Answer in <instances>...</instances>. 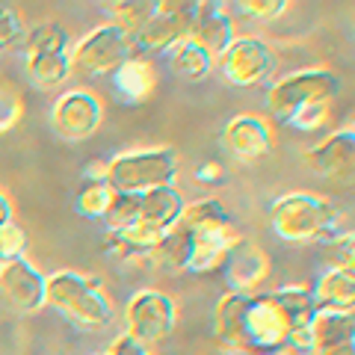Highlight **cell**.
<instances>
[{"mask_svg": "<svg viewBox=\"0 0 355 355\" xmlns=\"http://www.w3.org/2000/svg\"><path fill=\"white\" fill-rule=\"evenodd\" d=\"M216 343L225 355H272L291 349V323L272 293H225L214 311Z\"/></svg>", "mask_w": 355, "mask_h": 355, "instance_id": "obj_1", "label": "cell"}, {"mask_svg": "<svg viewBox=\"0 0 355 355\" xmlns=\"http://www.w3.org/2000/svg\"><path fill=\"white\" fill-rule=\"evenodd\" d=\"M343 222L347 216L326 196L314 193H284L270 207V225L287 243H329L349 231Z\"/></svg>", "mask_w": 355, "mask_h": 355, "instance_id": "obj_2", "label": "cell"}, {"mask_svg": "<svg viewBox=\"0 0 355 355\" xmlns=\"http://www.w3.org/2000/svg\"><path fill=\"white\" fill-rule=\"evenodd\" d=\"M44 305L60 311L77 329H104L113 323V302L101 282L74 270L44 275Z\"/></svg>", "mask_w": 355, "mask_h": 355, "instance_id": "obj_3", "label": "cell"}, {"mask_svg": "<svg viewBox=\"0 0 355 355\" xmlns=\"http://www.w3.org/2000/svg\"><path fill=\"white\" fill-rule=\"evenodd\" d=\"M181 160L175 148H142V151H121L107 163L104 178L116 193L139 196L157 187H172Z\"/></svg>", "mask_w": 355, "mask_h": 355, "instance_id": "obj_4", "label": "cell"}, {"mask_svg": "<svg viewBox=\"0 0 355 355\" xmlns=\"http://www.w3.org/2000/svg\"><path fill=\"white\" fill-rule=\"evenodd\" d=\"M340 95V77L329 69H302L282 77L279 83L270 86L266 92V110L272 119L291 121L299 110L317 101L331 104V98Z\"/></svg>", "mask_w": 355, "mask_h": 355, "instance_id": "obj_5", "label": "cell"}, {"mask_svg": "<svg viewBox=\"0 0 355 355\" xmlns=\"http://www.w3.org/2000/svg\"><path fill=\"white\" fill-rule=\"evenodd\" d=\"M178 326V305L169 293L142 287L130 296L125 308V335L142 343L146 349L157 347Z\"/></svg>", "mask_w": 355, "mask_h": 355, "instance_id": "obj_6", "label": "cell"}, {"mask_svg": "<svg viewBox=\"0 0 355 355\" xmlns=\"http://www.w3.org/2000/svg\"><path fill=\"white\" fill-rule=\"evenodd\" d=\"M133 48L137 44L107 21V24L89 30L83 39L74 42V48L69 51L71 71L83 77H107L133 57Z\"/></svg>", "mask_w": 355, "mask_h": 355, "instance_id": "obj_7", "label": "cell"}, {"mask_svg": "<svg viewBox=\"0 0 355 355\" xmlns=\"http://www.w3.org/2000/svg\"><path fill=\"white\" fill-rule=\"evenodd\" d=\"M216 65H219L222 80L228 86L252 89V86L266 83L275 74L279 57H275L266 42L252 39V36H237L216 57Z\"/></svg>", "mask_w": 355, "mask_h": 355, "instance_id": "obj_8", "label": "cell"}, {"mask_svg": "<svg viewBox=\"0 0 355 355\" xmlns=\"http://www.w3.org/2000/svg\"><path fill=\"white\" fill-rule=\"evenodd\" d=\"M104 107L101 98L89 89H69L51 107V128L60 139L83 142L101 128Z\"/></svg>", "mask_w": 355, "mask_h": 355, "instance_id": "obj_9", "label": "cell"}, {"mask_svg": "<svg viewBox=\"0 0 355 355\" xmlns=\"http://www.w3.org/2000/svg\"><path fill=\"white\" fill-rule=\"evenodd\" d=\"M196 6L198 3H190V0H157V9H154L146 30L137 36V44L146 51L166 53L172 44L190 39Z\"/></svg>", "mask_w": 355, "mask_h": 355, "instance_id": "obj_10", "label": "cell"}, {"mask_svg": "<svg viewBox=\"0 0 355 355\" xmlns=\"http://www.w3.org/2000/svg\"><path fill=\"white\" fill-rule=\"evenodd\" d=\"M222 146L237 163H258L275 148L272 125L263 116L243 113L234 116L222 130Z\"/></svg>", "mask_w": 355, "mask_h": 355, "instance_id": "obj_11", "label": "cell"}, {"mask_svg": "<svg viewBox=\"0 0 355 355\" xmlns=\"http://www.w3.org/2000/svg\"><path fill=\"white\" fill-rule=\"evenodd\" d=\"M0 296L21 314L44 308V272L27 258L0 263Z\"/></svg>", "mask_w": 355, "mask_h": 355, "instance_id": "obj_12", "label": "cell"}, {"mask_svg": "<svg viewBox=\"0 0 355 355\" xmlns=\"http://www.w3.org/2000/svg\"><path fill=\"white\" fill-rule=\"evenodd\" d=\"M305 163L314 169L320 178L329 181H352L355 169V133L352 128H340L329 133L305 151Z\"/></svg>", "mask_w": 355, "mask_h": 355, "instance_id": "obj_13", "label": "cell"}, {"mask_svg": "<svg viewBox=\"0 0 355 355\" xmlns=\"http://www.w3.org/2000/svg\"><path fill=\"white\" fill-rule=\"evenodd\" d=\"M266 275H270L266 252L258 243L243 237L225 258V279L231 293H258V287L266 282Z\"/></svg>", "mask_w": 355, "mask_h": 355, "instance_id": "obj_14", "label": "cell"}, {"mask_svg": "<svg viewBox=\"0 0 355 355\" xmlns=\"http://www.w3.org/2000/svg\"><path fill=\"white\" fill-rule=\"evenodd\" d=\"M190 39L196 44H202L210 57L216 60L219 53L237 39L234 18H231L228 6L225 3H198L196 6V18H193V30H190Z\"/></svg>", "mask_w": 355, "mask_h": 355, "instance_id": "obj_15", "label": "cell"}, {"mask_svg": "<svg viewBox=\"0 0 355 355\" xmlns=\"http://www.w3.org/2000/svg\"><path fill=\"white\" fill-rule=\"evenodd\" d=\"M240 240H243V234L234 225L216 228V231H202V234H190L193 252H190V266H187V270L196 272V275H207V272L222 270V266H225V258Z\"/></svg>", "mask_w": 355, "mask_h": 355, "instance_id": "obj_16", "label": "cell"}, {"mask_svg": "<svg viewBox=\"0 0 355 355\" xmlns=\"http://www.w3.org/2000/svg\"><path fill=\"white\" fill-rule=\"evenodd\" d=\"M110 80H113V92L119 101L146 104L154 95V89H157V71H154V65L148 60L130 57L128 62H121L119 69L110 74Z\"/></svg>", "mask_w": 355, "mask_h": 355, "instance_id": "obj_17", "label": "cell"}, {"mask_svg": "<svg viewBox=\"0 0 355 355\" xmlns=\"http://www.w3.org/2000/svg\"><path fill=\"white\" fill-rule=\"evenodd\" d=\"M184 196L181 190L172 184V187H157V190H148V193H139L137 196V219L146 222V225L157 228V231H169L178 216L184 214Z\"/></svg>", "mask_w": 355, "mask_h": 355, "instance_id": "obj_18", "label": "cell"}, {"mask_svg": "<svg viewBox=\"0 0 355 355\" xmlns=\"http://www.w3.org/2000/svg\"><path fill=\"white\" fill-rule=\"evenodd\" d=\"M163 237V231L146 225V222H130L128 228L121 231H107L104 237V252L113 254L121 261H133V258H148V252L157 246Z\"/></svg>", "mask_w": 355, "mask_h": 355, "instance_id": "obj_19", "label": "cell"}, {"mask_svg": "<svg viewBox=\"0 0 355 355\" xmlns=\"http://www.w3.org/2000/svg\"><path fill=\"white\" fill-rule=\"evenodd\" d=\"M317 311H347L355 305V275L352 270H329L320 275L317 287L311 291Z\"/></svg>", "mask_w": 355, "mask_h": 355, "instance_id": "obj_20", "label": "cell"}, {"mask_svg": "<svg viewBox=\"0 0 355 355\" xmlns=\"http://www.w3.org/2000/svg\"><path fill=\"white\" fill-rule=\"evenodd\" d=\"M311 352L355 343V317L347 311H317L311 320Z\"/></svg>", "mask_w": 355, "mask_h": 355, "instance_id": "obj_21", "label": "cell"}, {"mask_svg": "<svg viewBox=\"0 0 355 355\" xmlns=\"http://www.w3.org/2000/svg\"><path fill=\"white\" fill-rule=\"evenodd\" d=\"M166 62H169V71L175 77H181V80H187V83L205 80L216 65V60L210 57L202 44H196L193 39H184V42L172 44V48L166 51Z\"/></svg>", "mask_w": 355, "mask_h": 355, "instance_id": "obj_22", "label": "cell"}, {"mask_svg": "<svg viewBox=\"0 0 355 355\" xmlns=\"http://www.w3.org/2000/svg\"><path fill=\"white\" fill-rule=\"evenodd\" d=\"M190 252H193L190 234H187L181 225H172L169 231H163L160 243L148 252V261L154 263V270L175 275V272H184L187 266H190Z\"/></svg>", "mask_w": 355, "mask_h": 355, "instance_id": "obj_23", "label": "cell"}, {"mask_svg": "<svg viewBox=\"0 0 355 355\" xmlns=\"http://www.w3.org/2000/svg\"><path fill=\"white\" fill-rule=\"evenodd\" d=\"M175 225H181L187 234H202V231H216V228H231L234 219L216 198H198V202L184 205V214L178 216Z\"/></svg>", "mask_w": 355, "mask_h": 355, "instance_id": "obj_24", "label": "cell"}, {"mask_svg": "<svg viewBox=\"0 0 355 355\" xmlns=\"http://www.w3.org/2000/svg\"><path fill=\"white\" fill-rule=\"evenodd\" d=\"M24 65H27L30 83L39 86V89H60L74 74L69 53H42V57H27Z\"/></svg>", "mask_w": 355, "mask_h": 355, "instance_id": "obj_25", "label": "cell"}, {"mask_svg": "<svg viewBox=\"0 0 355 355\" xmlns=\"http://www.w3.org/2000/svg\"><path fill=\"white\" fill-rule=\"evenodd\" d=\"M71 33L57 21H44L24 33V57H42V53H69Z\"/></svg>", "mask_w": 355, "mask_h": 355, "instance_id": "obj_26", "label": "cell"}, {"mask_svg": "<svg viewBox=\"0 0 355 355\" xmlns=\"http://www.w3.org/2000/svg\"><path fill=\"white\" fill-rule=\"evenodd\" d=\"M154 9H157V0H119V3L110 6V12H113L110 24L116 30H121L133 44H137V36L146 30Z\"/></svg>", "mask_w": 355, "mask_h": 355, "instance_id": "obj_27", "label": "cell"}, {"mask_svg": "<svg viewBox=\"0 0 355 355\" xmlns=\"http://www.w3.org/2000/svg\"><path fill=\"white\" fill-rule=\"evenodd\" d=\"M113 202H116V190L107 184V178H95V181H83V187L77 190L74 210L86 219H104Z\"/></svg>", "mask_w": 355, "mask_h": 355, "instance_id": "obj_28", "label": "cell"}, {"mask_svg": "<svg viewBox=\"0 0 355 355\" xmlns=\"http://www.w3.org/2000/svg\"><path fill=\"white\" fill-rule=\"evenodd\" d=\"M24 252H27V231L15 219H9L6 225H0V263L24 258Z\"/></svg>", "mask_w": 355, "mask_h": 355, "instance_id": "obj_29", "label": "cell"}, {"mask_svg": "<svg viewBox=\"0 0 355 355\" xmlns=\"http://www.w3.org/2000/svg\"><path fill=\"white\" fill-rule=\"evenodd\" d=\"M24 21H21V12L9 3H0V51H9L12 44L24 42Z\"/></svg>", "mask_w": 355, "mask_h": 355, "instance_id": "obj_30", "label": "cell"}, {"mask_svg": "<svg viewBox=\"0 0 355 355\" xmlns=\"http://www.w3.org/2000/svg\"><path fill=\"white\" fill-rule=\"evenodd\" d=\"M104 222H107V231H121V228H128L130 222H137V196L116 193V202L107 210Z\"/></svg>", "mask_w": 355, "mask_h": 355, "instance_id": "obj_31", "label": "cell"}, {"mask_svg": "<svg viewBox=\"0 0 355 355\" xmlns=\"http://www.w3.org/2000/svg\"><path fill=\"white\" fill-rule=\"evenodd\" d=\"M234 9H240V15L252 21H275L287 12V0H240Z\"/></svg>", "mask_w": 355, "mask_h": 355, "instance_id": "obj_32", "label": "cell"}, {"mask_svg": "<svg viewBox=\"0 0 355 355\" xmlns=\"http://www.w3.org/2000/svg\"><path fill=\"white\" fill-rule=\"evenodd\" d=\"M326 246V254H329V263L331 270H352V231H343V234L331 237L329 243H323Z\"/></svg>", "mask_w": 355, "mask_h": 355, "instance_id": "obj_33", "label": "cell"}, {"mask_svg": "<svg viewBox=\"0 0 355 355\" xmlns=\"http://www.w3.org/2000/svg\"><path fill=\"white\" fill-rule=\"evenodd\" d=\"M21 119V98L15 95V89L0 80V133L12 130Z\"/></svg>", "mask_w": 355, "mask_h": 355, "instance_id": "obj_34", "label": "cell"}, {"mask_svg": "<svg viewBox=\"0 0 355 355\" xmlns=\"http://www.w3.org/2000/svg\"><path fill=\"white\" fill-rule=\"evenodd\" d=\"M329 113H331V107L326 101H317V104L302 107L287 125H293L296 130H320L329 121Z\"/></svg>", "mask_w": 355, "mask_h": 355, "instance_id": "obj_35", "label": "cell"}, {"mask_svg": "<svg viewBox=\"0 0 355 355\" xmlns=\"http://www.w3.org/2000/svg\"><path fill=\"white\" fill-rule=\"evenodd\" d=\"M104 355H151V349H146L142 343H137L133 338H128L125 331H121V335L110 343V349Z\"/></svg>", "mask_w": 355, "mask_h": 355, "instance_id": "obj_36", "label": "cell"}, {"mask_svg": "<svg viewBox=\"0 0 355 355\" xmlns=\"http://www.w3.org/2000/svg\"><path fill=\"white\" fill-rule=\"evenodd\" d=\"M196 178L202 184H219L222 181V163H216V160H207V163H202L196 169Z\"/></svg>", "mask_w": 355, "mask_h": 355, "instance_id": "obj_37", "label": "cell"}, {"mask_svg": "<svg viewBox=\"0 0 355 355\" xmlns=\"http://www.w3.org/2000/svg\"><path fill=\"white\" fill-rule=\"evenodd\" d=\"M308 355H355V343H343V347H329V349H314Z\"/></svg>", "mask_w": 355, "mask_h": 355, "instance_id": "obj_38", "label": "cell"}, {"mask_svg": "<svg viewBox=\"0 0 355 355\" xmlns=\"http://www.w3.org/2000/svg\"><path fill=\"white\" fill-rule=\"evenodd\" d=\"M9 219H12V202L0 193V225H6Z\"/></svg>", "mask_w": 355, "mask_h": 355, "instance_id": "obj_39", "label": "cell"}, {"mask_svg": "<svg viewBox=\"0 0 355 355\" xmlns=\"http://www.w3.org/2000/svg\"><path fill=\"white\" fill-rule=\"evenodd\" d=\"M101 355H104V352H101Z\"/></svg>", "mask_w": 355, "mask_h": 355, "instance_id": "obj_40", "label": "cell"}]
</instances>
